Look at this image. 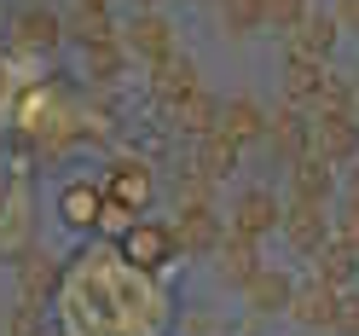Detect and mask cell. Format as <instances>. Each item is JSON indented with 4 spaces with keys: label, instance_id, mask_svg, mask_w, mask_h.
<instances>
[{
    "label": "cell",
    "instance_id": "cell-21",
    "mask_svg": "<svg viewBox=\"0 0 359 336\" xmlns=\"http://www.w3.org/2000/svg\"><path fill=\"white\" fill-rule=\"evenodd\" d=\"M18 290L35 296V302H47L58 290V261L47 250H24V255H18Z\"/></svg>",
    "mask_w": 359,
    "mask_h": 336
},
{
    "label": "cell",
    "instance_id": "cell-38",
    "mask_svg": "<svg viewBox=\"0 0 359 336\" xmlns=\"http://www.w3.org/2000/svg\"><path fill=\"white\" fill-rule=\"evenodd\" d=\"M140 6H156V0H140Z\"/></svg>",
    "mask_w": 359,
    "mask_h": 336
},
{
    "label": "cell",
    "instance_id": "cell-22",
    "mask_svg": "<svg viewBox=\"0 0 359 336\" xmlns=\"http://www.w3.org/2000/svg\"><path fill=\"white\" fill-rule=\"evenodd\" d=\"M99 209H104V191H99V186H87V180H70V186L58 191V215L70 220L76 232L93 227V215H99Z\"/></svg>",
    "mask_w": 359,
    "mask_h": 336
},
{
    "label": "cell",
    "instance_id": "cell-2",
    "mask_svg": "<svg viewBox=\"0 0 359 336\" xmlns=\"http://www.w3.org/2000/svg\"><path fill=\"white\" fill-rule=\"evenodd\" d=\"M313 151L325 163H353L359 156V116L353 110H313Z\"/></svg>",
    "mask_w": 359,
    "mask_h": 336
},
{
    "label": "cell",
    "instance_id": "cell-15",
    "mask_svg": "<svg viewBox=\"0 0 359 336\" xmlns=\"http://www.w3.org/2000/svg\"><path fill=\"white\" fill-rule=\"evenodd\" d=\"M336 163H325L319 151H307V156H296L290 163V191L296 197H307V203H325L330 197V186H336V174H330Z\"/></svg>",
    "mask_w": 359,
    "mask_h": 336
},
{
    "label": "cell",
    "instance_id": "cell-29",
    "mask_svg": "<svg viewBox=\"0 0 359 336\" xmlns=\"http://www.w3.org/2000/svg\"><path fill=\"white\" fill-rule=\"evenodd\" d=\"M209 186H215V180H209L197 163H191V168H180V180H174V203H209Z\"/></svg>",
    "mask_w": 359,
    "mask_h": 336
},
{
    "label": "cell",
    "instance_id": "cell-20",
    "mask_svg": "<svg viewBox=\"0 0 359 336\" xmlns=\"http://www.w3.org/2000/svg\"><path fill=\"white\" fill-rule=\"evenodd\" d=\"M220 133L238 145H250V140H266V110L255 99H232V105H220Z\"/></svg>",
    "mask_w": 359,
    "mask_h": 336
},
{
    "label": "cell",
    "instance_id": "cell-12",
    "mask_svg": "<svg viewBox=\"0 0 359 336\" xmlns=\"http://www.w3.org/2000/svg\"><path fill=\"white\" fill-rule=\"evenodd\" d=\"M336 35H342V18L336 12H307L296 29H290V53L296 58H330V47H336Z\"/></svg>",
    "mask_w": 359,
    "mask_h": 336
},
{
    "label": "cell",
    "instance_id": "cell-9",
    "mask_svg": "<svg viewBox=\"0 0 359 336\" xmlns=\"http://www.w3.org/2000/svg\"><path fill=\"white\" fill-rule=\"evenodd\" d=\"M273 227H284V209H278V197H273V191L250 186V191H238V197H232V232L266 238Z\"/></svg>",
    "mask_w": 359,
    "mask_h": 336
},
{
    "label": "cell",
    "instance_id": "cell-23",
    "mask_svg": "<svg viewBox=\"0 0 359 336\" xmlns=\"http://www.w3.org/2000/svg\"><path fill=\"white\" fill-rule=\"evenodd\" d=\"M238 151H243V145H238V140H226V133L215 128V133H203V140H197V156H191V163L203 168L209 180H226V174L238 168Z\"/></svg>",
    "mask_w": 359,
    "mask_h": 336
},
{
    "label": "cell",
    "instance_id": "cell-35",
    "mask_svg": "<svg viewBox=\"0 0 359 336\" xmlns=\"http://www.w3.org/2000/svg\"><path fill=\"white\" fill-rule=\"evenodd\" d=\"M6 87H12V76H6V64H0V99H6Z\"/></svg>",
    "mask_w": 359,
    "mask_h": 336
},
{
    "label": "cell",
    "instance_id": "cell-13",
    "mask_svg": "<svg viewBox=\"0 0 359 336\" xmlns=\"http://www.w3.org/2000/svg\"><path fill=\"white\" fill-rule=\"evenodd\" d=\"M336 302H342V290L330 284H296V302H290V319L307 325V330H336Z\"/></svg>",
    "mask_w": 359,
    "mask_h": 336
},
{
    "label": "cell",
    "instance_id": "cell-36",
    "mask_svg": "<svg viewBox=\"0 0 359 336\" xmlns=\"http://www.w3.org/2000/svg\"><path fill=\"white\" fill-rule=\"evenodd\" d=\"M87 6H110V0H87Z\"/></svg>",
    "mask_w": 359,
    "mask_h": 336
},
{
    "label": "cell",
    "instance_id": "cell-6",
    "mask_svg": "<svg viewBox=\"0 0 359 336\" xmlns=\"http://www.w3.org/2000/svg\"><path fill=\"white\" fill-rule=\"evenodd\" d=\"M261 273V255H255V238L250 232H226L215 250V278L226 290H250V278Z\"/></svg>",
    "mask_w": 359,
    "mask_h": 336
},
{
    "label": "cell",
    "instance_id": "cell-5",
    "mask_svg": "<svg viewBox=\"0 0 359 336\" xmlns=\"http://www.w3.org/2000/svg\"><path fill=\"white\" fill-rule=\"evenodd\" d=\"M122 47H128V58H145V64L168 58V53H174V29H168V18H163V12H151V6H140V12L128 18V29H122Z\"/></svg>",
    "mask_w": 359,
    "mask_h": 336
},
{
    "label": "cell",
    "instance_id": "cell-7",
    "mask_svg": "<svg viewBox=\"0 0 359 336\" xmlns=\"http://www.w3.org/2000/svg\"><path fill=\"white\" fill-rule=\"evenodd\" d=\"M174 250H180V243H174V227H156V220H140V227L122 232V255H128L133 267H145V273L168 267Z\"/></svg>",
    "mask_w": 359,
    "mask_h": 336
},
{
    "label": "cell",
    "instance_id": "cell-33",
    "mask_svg": "<svg viewBox=\"0 0 359 336\" xmlns=\"http://www.w3.org/2000/svg\"><path fill=\"white\" fill-rule=\"evenodd\" d=\"M336 18H342V29L359 35V0H336Z\"/></svg>",
    "mask_w": 359,
    "mask_h": 336
},
{
    "label": "cell",
    "instance_id": "cell-4",
    "mask_svg": "<svg viewBox=\"0 0 359 336\" xmlns=\"http://www.w3.org/2000/svg\"><path fill=\"white\" fill-rule=\"evenodd\" d=\"M266 145H273L284 163H296V156H307L313 151V116L302 105H278V110H266Z\"/></svg>",
    "mask_w": 359,
    "mask_h": 336
},
{
    "label": "cell",
    "instance_id": "cell-34",
    "mask_svg": "<svg viewBox=\"0 0 359 336\" xmlns=\"http://www.w3.org/2000/svg\"><path fill=\"white\" fill-rule=\"evenodd\" d=\"M348 197L359 203V156H353V168H348Z\"/></svg>",
    "mask_w": 359,
    "mask_h": 336
},
{
    "label": "cell",
    "instance_id": "cell-30",
    "mask_svg": "<svg viewBox=\"0 0 359 336\" xmlns=\"http://www.w3.org/2000/svg\"><path fill=\"white\" fill-rule=\"evenodd\" d=\"M307 18V0H266V24H273L278 35H290Z\"/></svg>",
    "mask_w": 359,
    "mask_h": 336
},
{
    "label": "cell",
    "instance_id": "cell-25",
    "mask_svg": "<svg viewBox=\"0 0 359 336\" xmlns=\"http://www.w3.org/2000/svg\"><path fill=\"white\" fill-rule=\"evenodd\" d=\"M215 12H220V29H226L232 41L255 35L266 24V0H215Z\"/></svg>",
    "mask_w": 359,
    "mask_h": 336
},
{
    "label": "cell",
    "instance_id": "cell-16",
    "mask_svg": "<svg viewBox=\"0 0 359 336\" xmlns=\"http://www.w3.org/2000/svg\"><path fill=\"white\" fill-rule=\"evenodd\" d=\"M353 273H359V250H353V243H342V238H330L325 250L313 255V278L330 284V290H348Z\"/></svg>",
    "mask_w": 359,
    "mask_h": 336
},
{
    "label": "cell",
    "instance_id": "cell-19",
    "mask_svg": "<svg viewBox=\"0 0 359 336\" xmlns=\"http://www.w3.org/2000/svg\"><path fill=\"white\" fill-rule=\"evenodd\" d=\"M64 29H70L76 47H99V41H116L122 29L110 24V6H87V0H76V12L64 18Z\"/></svg>",
    "mask_w": 359,
    "mask_h": 336
},
{
    "label": "cell",
    "instance_id": "cell-28",
    "mask_svg": "<svg viewBox=\"0 0 359 336\" xmlns=\"http://www.w3.org/2000/svg\"><path fill=\"white\" fill-rule=\"evenodd\" d=\"M12 336H47V313H41V302L35 296H24L12 307V325H6Z\"/></svg>",
    "mask_w": 359,
    "mask_h": 336
},
{
    "label": "cell",
    "instance_id": "cell-27",
    "mask_svg": "<svg viewBox=\"0 0 359 336\" xmlns=\"http://www.w3.org/2000/svg\"><path fill=\"white\" fill-rule=\"evenodd\" d=\"M313 110H359L353 81H342V76H325V81H319V99H313Z\"/></svg>",
    "mask_w": 359,
    "mask_h": 336
},
{
    "label": "cell",
    "instance_id": "cell-17",
    "mask_svg": "<svg viewBox=\"0 0 359 336\" xmlns=\"http://www.w3.org/2000/svg\"><path fill=\"white\" fill-rule=\"evenodd\" d=\"M325 76H330V70H325L319 58H296V53H290L278 87H284V99H290V105H307V110H313V99H319V81H325Z\"/></svg>",
    "mask_w": 359,
    "mask_h": 336
},
{
    "label": "cell",
    "instance_id": "cell-31",
    "mask_svg": "<svg viewBox=\"0 0 359 336\" xmlns=\"http://www.w3.org/2000/svg\"><path fill=\"white\" fill-rule=\"evenodd\" d=\"M336 330L359 336V296H353V290H342V302H336Z\"/></svg>",
    "mask_w": 359,
    "mask_h": 336
},
{
    "label": "cell",
    "instance_id": "cell-24",
    "mask_svg": "<svg viewBox=\"0 0 359 336\" xmlns=\"http://www.w3.org/2000/svg\"><path fill=\"white\" fill-rule=\"evenodd\" d=\"M151 191H156V186H151V168H145V163H122L104 197H110V203H122V209H145Z\"/></svg>",
    "mask_w": 359,
    "mask_h": 336
},
{
    "label": "cell",
    "instance_id": "cell-10",
    "mask_svg": "<svg viewBox=\"0 0 359 336\" xmlns=\"http://www.w3.org/2000/svg\"><path fill=\"white\" fill-rule=\"evenodd\" d=\"M284 238L296 243L302 255H319L325 243L336 238V232L325 227V203H307V197H296V203L284 209Z\"/></svg>",
    "mask_w": 359,
    "mask_h": 336
},
{
    "label": "cell",
    "instance_id": "cell-14",
    "mask_svg": "<svg viewBox=\"0 0 359 336\" xmlns=\"http://www.w3.org/2000/svg\"><path fill=\"white\" fill-rule=\"evenodd\" d=\"M197 87H203V81H197V64H191V58L168 53V58L151 64V93L163 99V105H180L186 93H197Z\"/></svg>",
    "mask_w": 359,
    "mask_h": 336
},
{
    "label": "cell",
    "instance_id": "cell-3",
    "mask_svg": "<svg viewBox=\"0 0 359 336\" xmlns=\"http://www.w3.org/2000/svg\"><path fill=\"white\" fill-rule=\"evenodd\" d=\"M220 238H226V220L215 215V203H180L174 215V243L186 255H215Z\"/></svg>",
    "mask_w": 359,
    "mask_h": 336
},
{
    "label": "cell",
    "instance_id": "cell-11",
    "mask_svg": "<svg viewBox=\"0 0 359 336\" xmlns=\"http://www.w3.org/2000/svg\"><path fill=\"white\" fill-rule=\"evenodd\" d=\"M243 296H250V319H273V313H290V302H296V284H290L284 267H261Z\"/></svg>",
    "mask_w": 359,
    "mask_h": 336
},
{
    "label": "cell",
    "instance_id": "cell-18",
    "mask_svg": "<svg viewBox=\"0 0 359 336\" xmlns=\"http://www.w3.org/2000/svg\"><path fill=\"white\" fill-rule=\"evenodd\" d=\"M174 128L186 133V140H203V133H215L220 128V99H209L203 87H197V93H186L174 105Z\"/></svg>",
    "mask_w": 359,
    "mask_h": 336
},
{
    "label": "cell",
    "instance_id": "cell-26",
    "mask_svg": "<svg viewBox=\"0 0 359 336\" xmlns=\"http://www.w3.org/2000/svg\"><path fill=\"white\" fill-rule=\"evenodd\" d=\"M81 58H87V76H93V81H116L122 64H128V47L116 35V41H99V47H81Z\"/></svg>",
    "mask_w": 359,
    "mask_h": 336
},
{
    "label": "cell",
    "instance_id": "cell-8",
    "mask_svg": "<svg viewBox=\"0 0 359 336\" xmlns=\"http://www.w3.org/2000/svg\"><path fill=\"white\" fill-rule=\"evenodd\" d=\"M12 41L24 53H53L58 41H70V29H64V18L47 12V6H24V12L12 18Z\"/></svg>",
    "mask_w": 359,
    "mask_h": 336
},
{
    "label": "cell",
    "instance_id": "cell-39",
    "mask_svg": "<svg viewBox=\"0 0 359 336\" xmlns=\"http://www.w3.org/2000/svg\"><path fill=\"white\" fill-rule=\"evenodd\" d=\"M353 93H359V81H353Z\"/></svg>",
    "mask_w": 359,
    "mask_h": 336
},
{
    "label": "cell",
    "instance_id": "cell-32",
    "mask_svg": "<svg viewBox=\"0 0 359 336\" xmlns=\"http://www.w3.org/2000/svg\"><path fill=\"white\" fill-rule=\"evenodd\" d=\"M336 238H342V243H353V250H359V203H353V197H348L342 220H336Z\"/></svg>",
    "mask_w": 359,
    "mask_h": 336
},
{
    "label": "cell",
    "instance_id": "cell-37",
    "mask_svg": "<svg viewBox=\"0 0 359 336\" xmlns=\"http://www.w3.org/2000/svg\"><path fill=\"white\" fill-rule=\"evenodd\" d=\"M0 203H6V180H0Z\"/></svg>",
    "mask_w": 359,
    "mask_h": 336
},
{
    "label": "cell",
    "instance_id": "cell-1",
    "mask_svg": "<svg viewBox=\"0 0 359 336\" xmlns=\"http://www.w3.org/2000/svg\"><path fill=\"white\" fill-rule=\"evenodd\" d=\"M35 197H29V180L18 174V180L6 186V203H0V255H24V250H35Z\"/></svg>",
    "mask_w": 359,
    "mask_h": 336
}]
</instances>
